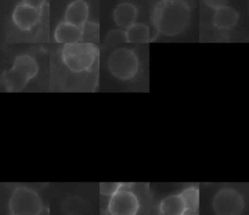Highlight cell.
Returning a JSON list of instances; mask_svg holds the SVG:
<instances>
[{
  "label": "cell",
  "instance_id": "6da1fadb",
  "mask_svg": "<svg viewBox=\"0 0 249 215\" xmlns=\"http://www.w3.org/2000/svg\"><path fill=\"white\" fill-rule=\"evenodd\" d=\"M191 10L184 0H160L153 9L151 20L165 36H176L189 25Z\"/></svg>",
  "mask_w": 249,
  "mask_h": 215
},
{
  "label": "cell",
  "instance_id": "7a4b0ae2",
  "mask_svg": "<svg viewBox=\"0 0 249 215\" xmlns=\"http://www.w3.org/2000/svg\"><path fill=\"white\" fill-rule=\"evenodd\" d=\"M57 54L63 68L73 74H82L92 69L98 56V49L93 43L78 42L62 45Z\"/></svg>",
  "mask_w": 249,
  "mask_h": 215
},
{
  "label": "cell",
  "instance_id": "3957f363",
  "mask_svg": "<svg viewBox=\"0 0 249 215\" xmlns=\"http://www.w3.org/2000/svg\"><path fill=\"white\" fill-rule=\"evenodd\" d=\"M39 69L38 60L32 54H18L11 67L3 72L2 84L10 92L20 91L38 75Z\"/></svg>",
  "mask_w": 249,
  "mask_h": 215
},
{
  "label": "cell",
  "instance_id": "277c9868",
  "mask_svg": "<svg viewBox=\"0 0 249 215\" xmlns=\"http://www.w3.org/2000/svg\"><path fill=\"white\" fill-rule=\"evenodd\" d=\"M10 215H40L43 201L40 195L26 186L17 187L8 201Z\"/></svg>",
  "mask_w": 249,
  "mask_h": 215
},
{
  "label": "cell",
  "instance_id": "5b68a950",
  "mask_svg": "<svg viewBox=\"0 0 249 215\" xmlns=\"http://www.w3.org/2000/svg\"><path fill=\"white\" fill-rule=\"evenodd\" d=\"M107 66L113 77L121 81H127L135 77L140 64L133 51L126 48H118L110 54Z\"/></svg>",
  "mask_w": 249,
  "mask_h": 215
},
{
  "label": "cell",
  "instance_id": "8992f818",
  "mask_svg": "<svg viewBox=\"0 0 249 215\" xmlns=\"http://www.w3.org/2000/svg\"><path fill=\"white\" fill-rule=\"evenodd\" d=\"M212 208L216 215H241L244 209V199L236 190L223 188L214 195Z\"/></svg>",
  "mask_w": 249,
  "mask_h": 215
},
{
  "label": "cell",
  "instance_id": "52a82bcc",
  "mask_svg": "<svg viewBox=\"0 0 249 215\" xmlns=\"http://www.w3.org/2000/svg\"><path fill=\"white\" fill-rule=\"evenodd\" d=\"M43 11L18 2L12 10L11 22L18 31L25 34L31 33L39 27Z\"/></svg>",
  "mask_w": 249,
  "mask_h": 215
},
{
  "label": "cell",
  "instance_id": "ba28073f",
  "mask_svg": "<svg viewBox=\"0 0 249 215\" xmlns=\"http://www.w3.org/2000/svg\"><path fill=\"white\" fill-rule=\"evenodd\" d=\"M140 202L137 196L125 189L124 184L120 190L110 197L107 211L109 215H137Z\"/></svg>",
  "mask_w": 249,
  "mask_h": 215
},
{
  "label": "cell",
  "instance_id": "9c48e42d",
  "mask_svg": "<svg viewBox=\"0 0 249 215\" xmlns=\"http://www.w3.org/2000/svg\"><path fill=\"white\" fill-rule=\"evenodd\" d=\"M89 7L86 0H72L65 7L63 20L82 28L89 21Z\"/></svg>",
  "mask_w": 249,
  "mask_h": 215
},
{
  "label": "cell",
  "instance_id": "30bf717a",
  "mask_svg": "<svg viewBox=\"0 0 249 215\" xmlns=\"http://www.w3.org/2000/svg\"><path fill=\"white\" fill-rule=\"evenodd\" d=\"M53 40L61 45L83 42V30L62 19L56 23L53 30Z\"/></svg>",
  "mask_w": 249,
  "mask_h": 215
},
{
  "label": "cell",
  "instance_id": "8fae6325",
  "mask_svg": "<svg viewBox=\"0 0 249 215\" xmlns=\"http://www.w3.org/2000/svg\"><path fill=\"white\" fill-rule=\"evenodd\" d=\"M137 14V8L133 4L123 2L116 6L113 12V19L121 29H127L135 23Z\"/></svg>",
  "mask_w": 249,
  "mask_h": 215
},
{
  "label": "cell",
  "instance_id": "7c38bea8",
  "mask_svg": "<svg viewBox=\"0 0 249 215\" xmlns=\"http://www.w3.org/2000/svg\"><path fill=\"white\" fill-rule=\"evenodd\" d=\"M239 18V14L232 7L224 6L215 10L213 16V25L220 30H229L235 26Z\"/></svg>",
  "mask_w": 249,
  "mask_h": 215
},
{
  "label": "cell",
  "instance_id": "4fadbf2b",
  "mask_svg": "<svg viewBox=\"0 0 249 215\" xmlns=\"http://www.w3.org/2000/svg\"><path fill=\"white\" fill-rule=\"evenodd\" d=\"M159 210L161 215H182L186 208L180 195L172 194L160 201Z\"/></svg>",
  "mask_w": 249,
  "mask_h": 215
},
{
  "label": "cell",
  "instance_id": "5bb4252c",
  "mask_svg": "<svg viewBox=\"0 0 249 215\" xmlns=\"http://www.w3.org/2000/svg\"><path fill=\"white\" fill-rule=\"evenodd\" d=\"M127 43H147L150 41V28L144 24L135 22L125 29Z\"/></svg>",
  "mask_w": 249,
  "mask_h": 215
},
{
  "label": "cell",
  "instance_id": "9a60e30c",
  "mask_svg": "<svg viewBox=\"0 0 249 215\" xmlns=\"http://www.w3.org/2000/svg\"><path fill=\"white\" fill-rule=\"evenodd\" d=\"M184 202L186 211L196 213L199 206V190L196 186H190L184 189L180 194Z\"/></svg>",
  "mask_w": 249,
  "mask_h": 215
},
{
  "label": "cell",
  "instance_id": "2e32d148",
  "mask_svg": "<svg viewBox=\"0 0 249 215\" xmlns=\"http://www.w3.org/2000/svg\"><path fill=\"white\" fill-rule=\"evenodd\" d=\"M61 209L65 215H83L86 211V203L80 197L70 196L62 201Z\"/></svg>",
  "mask_w": 249,
  "mask_h": 215
},
{
  "label": "cell",
  "instance_id": "e0dca14e",
  "mask_svg": "<svg viewBox=\"0 0 249 215\" xmlns=\"http://www.w3.org/2000/svg\"><path fill=\"white\" fill-rule=\"evenodd\" d=\"M83 30V42L95 43L99 40V26L94 21H87L82 27Z\"/></svg>",
  "mask_w": 249,
  "mask_h": 215
},
{
  "label": "cell",
  "instance_id": "ac0fdd59",
  "mask_svg": "<svg viewBox=\"0 0 249 215\" xmlns=\"http://www.w3.org/2000/svg\"><path fill=\"white\" fill-rule=\"evenodd\" d=\"M106 44H120L127 43L125 30L123 29H113L109 31L105 37Z\"/></svg>",
  "mask_w": 249,
  "mask_h": 215
},
{
  "label": "cell",
  "instance_id": "d6986e66",
  "mask_svg": "<svg viewBox=\"0 0 249 215\" xmlns=\"http://www.w3.org/2000/svg\"><path fill=\"white\" fill-rule=\"evenodd\" d=\"M123 186V183H117V182H102L99 184V192L103 196H109L111 197L114 195L118 190L121 189Z\"/></svg>",
  "mask_w": 249,
  "mask_h": 215
},
{
  "label": "cell",
  "instance_id": "ffe728a7",
  "mask_svg": "<svg viewBox=\"0 0 249 215\" xmlns=\"http://www.w3.org/2000/svg\"><path fill=\"white\" fill-rule=\"evenodd\" d=\"M46 1L47 0H20V2L26 4L30 7H33L35 9L41 10V11L44 10L45 5H46Z\"/></svg>",
  "mask_w": 249,
  "mask_h": 215
},
{
  "label": "cell",
  "instance_id": "44dd1931",
  "mask_svg": "<svg viewBox=\"0 0 249 215\" xmlns=\"http://www.w3.org/2000/svg\"><path fill=\"white\" fill-rule=\"evenodd\" d=\"M203 2L211 9L217 10L221 7H224L227 5L228 0H203Z\"/></svg>",
  "mask_w": 249,
  "mask_h": 215
},
{
  "label": "cell",
  "instance_id": "7402d4cb",
  "mask_svg": "<svg viewBox=\"0 0 249 215\" xmlns=\"http://www.w3.org/2000/svg\"><path fill=\"white\" fill-rule=\"evenodd\" d=\"M182 215H196V213H194V212H191V211H185Z\"/></svg>",
  "mask_w": 249,
  "mask_h": 215
},
{
  "label": "cell",
  "instance_id": "603a6c76",
  "mask_svg": "<svg viewBox=\"0 0 249 215\" xmlns=\"http://www.w3.org/2000/svg\"><path fill=\"white\" fill-rule=\"evenodd\" d=\"M247 193H248V196H249V184H248V186H247Z\"/></svg>",
  "mask_w": 249,
  "mask_h": 215
}]
</instances>
